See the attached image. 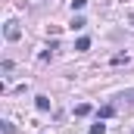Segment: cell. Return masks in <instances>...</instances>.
Instances as JSON below:
<instances>
[{
    "mask_svg": "<svg viewBox=\"0 0 134 134\" xmlns=\"http://www.w3.org/2000/svg\"><path fill=\"white\" fill-rule=\"evenodd\" d=\"M3 31H6V41H19V37H22L19 22H6V28H3Z\"/></svg>",
    "mask_w": 134,
    "mask_h": 134,
    "instance_id": "cell-1",
    "label": "cell"
},
{
    "mask_svg": "<svg viewBox=\"0 0 134 134\" xmlns=\"http://www.w3.org/2000/svg\"><path fill=\"white\" fill-rule=\"evenodd\" d=\"M75 115H91V103H78L75 106Z\"/></svg>",
    "mask_w": 134,
    "mask_h": 134,
    "instance_id": "cell-2",
    "label": "cell"
},
{
    "mask_svg": "<svg viewBox=\"0 0 134 134\" xmlns=\"http://www.w3.org/2000/svg\"><path fill=\"white\" fill-rule=\"evenodd\" d=\"M109 115H115V106H112V103H106L100 109V119H109Z\"/></svg>",
    "mask_w": 134,
    "mask_h": 134,
    "instance_id": "cell-3",
    "label": "cell"
},
{
    "mask_svg": "<svg viewBox=\"0 0 134 134\" xmlns=\"http://www.w3.org/2000/svg\"><path fill=\"white\" fill-rule=\"evenodd\" d=\"M34 106H37L41 112H47V109H50V100H47V97H37V103H34Z\"/></svg>",
    "mask_w": 134,
    "mask_h": 134,
    "instance_id": "cell-4",
    "label": "cell"
},
{
    "mask_svg": "<svg viewBox=\"0 0 134 134\" xmlns=\"http://www.w3.org/2000/svg\"><path fill=\"white\" fill-rule=\"evenodd\" d=\"M87 47H91L87 37H78V41H75V50H87Z\"/></svg>",
    "mask_w": 134,
    "mask_h": 134,
    "instance_id": "cell-5",
    "label": "cell"
},
{
    "mask_svg": "<svg viewBox=\"0 0 134 134\" xmlns=\"http://www.w3.org/2000/svg\"><path fill=\"white\" fill-rule=\"evenodd\" d=\"M91 134H106V125L97 122V125H91Z\"/></svg>",
    "mask_w": 134,
    "mask_h": 134,
    "instance_id": "cell-6",
    "label": "cell"
},
{
    "mask_svg": "<svg viewBox=\"0 0 134 134\" xmlns=\"http://www.w3.org/2000/svg\"><path fill=\"white\" fill-rule=\"evenodd\" d=\"M84 25H87V22H84L81 16H75V19H72V28H75V31H78V28H84Z\"/></svg>",
    "mask_w": 134,
    "mask_h": 134,
    "instance_id": "cell-7",
    "label": "cell"
},
{
    "mask_svg": "<svg viewBox=\"0 0 134 134\" xmlns=\"http://www.w3.org/2000/svg\"><path fill=\"white\" fill-rule=\"evenodd\" d=\"M84 3L87 0H72V9H84Z\"/></svg>",
    "mask_w": 134,
    "mask_h": 134,
    "instance_id": "cell-8",
    "label": "cell"
}]
</instances>
